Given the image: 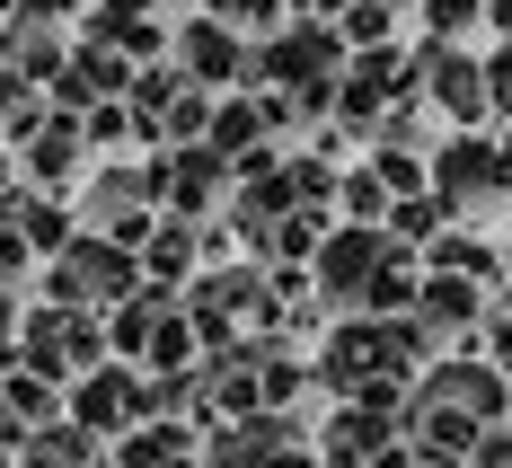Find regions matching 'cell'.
Wrapping results in <instances>:
<instances>
[{
    "instance_id": "7",
    "label": "cell",
    "mask_w": 512,
    "mask_h": 468,
    "mask_svg": "<svg viewBox=\"0 0 512 468\" xmlns=\"http://www.w3.org/2000/svg\"><path fill=\"white\" fill-rule=\"evenodd\" d=\"M62 416L80 424V433H98V442H124L133 424H151V407H142V371H133V363L80 371V380L62 389Z\"/></svg>"
},
{
    "instance_id": "17",
    "label": "cell",
    "mask_w": 512,
    "mask_h": 468,
    "mask_svg": "<svg viewBox=\"0 0 512 468\" xmlns=\"http://www.w3.org/2000/svg\"><path fill=\"white\" fill-rule=\"evenodd\" d=\"M133 257H142V283H151V292H186V283H195V257H204V221H168V212H159L151 239H142Z\"/></svg>"
},
{
    "instance_id": "2",
    "label": "cell",
    "mask_w": 512,
    "mask_h": 468,
    "mask_svg": "<svg viewBox=\"0 0 512 468\" xmlns=\"http://www.w3.org/2000/svg\"><path fill=\"white\" fill-rule=\"evenodd\" d=\"M133 292H142V257H133L124 239L80 230L62 257H45V301H53V310H89V318H106V310H124Z\"/></svg>"
},
{
    "instance_id": "32",
    "label": "cell",
    "mask_w": 512,
    "mask_h": 468,
    "mask_svg": "<svg viewBox=\"0 0 512 468\" xmlns=\"http://www.w3.org/2000/svg\"><path fill=\"white\" fill-rule=\"evenodd\" d=\"M18 195V151H0V204Z\"/></svg>"
},
{
    "instance_id": "28",
    "label": "cell",
    "mask_w": 512,
    "mask_h": 468,
    "mask_svg": "<svg viewBox=\"0 0 512 468\" xmlns=\"http://www.w3.org/2000/svg\"><path fill=\"white\" fill-rule=\"evenodd\" d=\"M415 9H424V27H433L424 45H451L460 27H486V0H415Z\"/></svg>"
},
{
    "instance_id": "37",
    "label": "cell",
    "mask_w": 512,
    "mask_h": 468,
    "mask_svg": "<svg viewBox=\"0 0 512 468\" xmlns=\"http://www.w3.org/2000/svg\"><path fill=\"white\" fill-rule=\"evenodd\" d=\"M504 318H512V301H504Z\"/></svg>"
},
{
    "instance_id": "18",
    "label": "cell",
    "mask_w": 512,
    "mask_h": 468,
    "mask_svg": "<svg viewBox=\"0 0 512 468\" xmlns=\"http://www.w3.org/2000/svg\"><path fill=\"white\" fill-rule=\"evenodd\" d=\"M106 460L115 468H204V433L177 424V416H151V424H133Z\"/></svg>"
},
{
    "instance_id": "11",
    "label": "cell",
    "mask_w": 512,
    "mask_h": 468,
    "mask_svg": "<svg viewBox=\"0 0 512 468\" xmlns=\"http://www.w3.org/2000/svg\"><path fill=\"white\" fill-rule=\"evenodd\" d=\"M433 407H451V416H468V424H504L512 416V380L486 354H451V363H424V380H415Z\"/></svg>"
},
{
    "instance_id": "33",
    "label": "cell",
    "mask_w": 512,
    "mask_h": 468,
    "mask_svg": "<svg viewBox=\"0 0 512 468\" xmlns=\"http://www.w3.org/2000/svg\"><path fill=\"white\" fill-rule=\"evenodd\" d=\"M283 9H301V18H336L345 0H283Z\"/></svg>"
},
{
    "instance_id": "10",
    "label": "cell",
    "mask_w": 512,
    "mask_h": 468,
    "mask_svg": "<svg viewBox=\"0 0 512 468\" xmlns=\"http://www.w3.org/2000/svg\"><path fill=\"white\" fill-rule=\"evenodd\" d=\"M415 106H433V115H451L460 133L486 124V62L460 45H424L415 53Z\"/></svg>"
},
{
    "instance_id": "35",
    "label": "cell",
    "mask_w": 512,
    "mask_h": 468,
    "mask_svg": "<svg viewBox=\"0 0 512 468\" xmlns=\"http://www.w3.org/2000/svg\"><path fill=\"white\" fill-rule=\"evenodd\" d=\"M495 248H504V274H512V230H504V239H495Z\"/></svg>"
},
{
    "instance_id": "5",
    "label": "cell",
    "mask_w": 512,
    "mask_h": 468,
    "mask_svg": "<svg viewBox=\"0 0 512 468\" xmlns=\"http://www.w3.org/2000/svg\"><path fill=\"white\" fill-rule=\"evenodd\" d=\"M433 195L442 212L460 221V212H486L495 195H512V168H504V142H486V133H451V142H433Z\"/></svg>"
},
{
    "instance_id": "6",
    "label": "cell",
    "mask_w": 512,
    "mask_h": 468,
    "mask_svg": "<svg viewBox=\"0 0 512 468\" xmlns=\"http://www.w3.org/2000/svg\"><path fill=\"white\" fill-rule=\"evenodd\" d=\"M168 62L204 89V98H230V89H248V36L239 27H221V18H177L168 27Z\"/></svg>"
},
{
    "instance_id": "29",
    "label": "cell",
    "mask_w": 512,
    "mask_h": 468,
    "mask_svg": "<svg viewBox=\"0 0 512 468\" xmlns=\"http://www.w3.org/2000/svg\"><path fill=\"white\" fill-rule=\"evenodd\" d=\"M80 133H89L98 151H115V142H142V124H133V106H124V98H115V106H89V115H80Z\"/></svg>"
},
{
    "instance_id": "20",
    "label": "cell",
    "mask_w": 512,
    "mask_h": 468,
    "mask_svg": "<svg viewBox=\"0 0 512 468\" xmlns=\"http://www.w3.org/2000/svg\"><path fill=\"white\" fill-rule=\"evenodd\" d=\"M106 451H98V433H80L71 416H53V424H36L27 442H18V468H98Z\"/></svg>"
},
{
    "instance_id": "13",
    "label": "cell",
    "mask_w": 512,
    "mask_h": 468,
    "mask_svg": "<svg viewBox=\"0 0 512 468\" xmlns=\"http://www.w3.org/2000/svg\"><path fill=\"white\" fill-rule=\"evenodd\" d=\"M124 89H133V62H124V53H106V45H71L45 98L62 106V115H89V106H115Z\"/></svg>"
},
{
    "instance_id": "25",
    "label": "cell",
    "mask_w": 512,
    "mask_h": 468,
    "mask_svg": "<svg viewBox=\"0 0 512 468\" xmlns=\"http://www.w3.org/2000/svg\"><path fill=\"white\" fill-rule=\"evenodd\" d=\"M336 212L362 221V230H380V221H389V186H380L371 168H345V177H336Z\"/></svg>"
},
{
    "instance_id": "3",
    "label": "cell",
    "mask_w": 512,
    "mask_h": 468,
    "mask_svg": "<svg viewBox=\"0 0 512 468\" xmlns=\"http://www.w3.org/2000/svg\"><path fill=\"white\" fill-rule=\"evenodd\" d=\"M115 363L106 354V318L89 310H18V371H36V380H53V389H71L80 371Z\"/></svg>"
},
{
    "instance_id": "16",
    "label": "cell",
    "mask_w": 512,
    "mask_h": 468,
    "mask_svg": "<svg viewBox=\"0 0 512 468\" xmlns=\"http://www.w3.org/2000/svg\"><path fill=\"white\" fill-rule=\"evenodd\" d=\"M415 327L442 345V336H477L486 327V283H468V274H424V292H415Z\"/></svg>"
},
{
    "instance_id": "12",
    "label": "cell",
    "mask_w": 512,
    "mask_h": 468,
    "mask_svg": "<svg viewBox=\"0 0 512 468\" xmlns=\"http://www.w3.org/2000/svg\"><path fill=\"white\" fill-rule=\"evenodd\" d=\"M80 168H89V133H80V115L45 106V124L18 142V186H36V195H62V186H80Z\"/></svg>"
},
{
    "instance_id": "36",
    "label": "cell",
    "mask_w": 512,
    "mask_h": 468,
    "mask_svg": "<svg viewBox=\"0 0 512 468\" xmlns=\"http://www.w3.org/2000/svg\"><path fill=\"white\" fill-rule=\"evenodd\" d=\"M504 168H512V124H504Z\"/></svg>"
},
{
    "instance_id": "15",
    "label": "cell",
    "mask_w": 512,
    "mask_h": 468,
    "mask_svg": "<svg viewBox=\"0 0 512 468\" xmlns=\"http://www.w3.org/2000/svg\"><path fill=\"white\" fill-rule=\"evenodd\" d=\"M89 45L124 53L133 71H142V62H159V53H168V27H159V0H98V9H89Z\"/></svg>"
},
{
    "instance_id": "21",
    "label": "cell",
    "mask_w": 512,
    "mask_h": 468,
    "mask_svg": "<svg viewBox=\"0 0 512 468\" xmlns=\"http://www.w3.org/2000/svg\"><path fill=\"white\" fill-rule=\"evenodd\" d=\"M424 274H468V283H495V274H504V248H495V239H477V230H442V239L424 248Z\"/></svg>"
},
{
    "instance_id": "1",
    "label": "cell",
    "mask_w": 512,
    "mask_h": 468,
    "mask_svg": "<svg viewBox=\"0 0 512 468\" xmlns=\"http://www.w3.org/2000/svg\"><path fill=\"white\" fill-rule=\"evenodd\" d=\"M424 363H433V336L415 318H336L327 345H318V363H309V380L336 389V407L398 416L407 407V380H424Z\"/></svg>"
},
{
    "instance_id": "31",
    "label": "cell",
    "mask_w": 512,
    "mask_h": 468,
    "mask_svg": "<svg viewBox=\"0 0 512 468\" xmlns=\"http://www.w3.org/2000/svg\"><path fill=\"white\" fill-rule=\"evenodd\" d=\"M265 468H318V451L309 442H283V451H265Z\"/></svg>"
},
{
    "instance_id": "22",
    "label": "cell",
    "mask_w": 512,
    "mask_h": 468,
    "mask_svg": "<svg viewBox=\"0 0 512 468\" xmlns=\"http://www.w3.org/2000/svg\"><path fill=\"white\" fill-rule=\"evenodd\" d=\"M204 363V336H195V318L177 310H159V327H151V345H142V371H195Z\"/></svg>"
},
{
    "instance_id": "30",
    "label": "cell",
    "mask_w": 512,
    "mask_h": 468,
    "mask_svg": "<svg viewBox=\"0 0 512 468\" xmlns=\"http://www.w3.org/2000/svg\"><path fill=\"white\" fill-rule=\"evenodd\" d=\"M71 9H80V0H9V18H18V27H62Z\"/></svg>"
},
{
    "instance_id": "26",
    "label": "cell",
    "mask_w": 512,
    "mask_h": 468,
    "mask_svg": "<svg viewBox=\"0 0 512 468\" xmlns=\"http://www.w3.org/2000/svg\"><path fill=\"white\" fill-rule=\"evenodd\" d=\"M204 468H265V433H256V424H212L204 433Z\"/></svg>"
},
{
    "instance_id": "8",
    "label": "cell",
    "mask_w": 512,
    "mask_h": 468,
    "mask_svg": "<svg viewBox=\"0 0 512 468\" xmlns=\"http://www.w3.org/2000/svg\"><path fill=\"white\" fill-rule=\"evenodd\" d=\"M415 98V53L398 45H371V53H345V71H336V115L345 124H380L389 106Z\"/></svg>"
},
{
    "instance_id": "34",
    "label": "cell",
    "mask_w": 512,
    "mask_h": 468,
    "mask_svg": "<svg viewBox=\"0 0 512 468\" xmlns=\"http://www.w3.org/2000/svg\"><path fill=\"white\" fill-rule=\"evenodd\" d=\"M486 18H495V27H504V45H512V0H486Z\"/></svg>"
},
{
    "instance_id": "24",
    "label": "cell",
    "mask_w": 512,
    "mask_h": 468,
    "mask_svg": "<svg viewBox=\"0 0 512 468\" xmlns=\"http://www.w3.org/2000/svg\"><path fill=\"white\" fill-rule=\"evenodd\" d=\"M336 36H345V53H371L398 36V0H345L336 9Z\"/></svg>"
},
{
    "instance_id": "27",
    "label": "cell",
    "mask_w": 512,
    "mask_h": 468,
    "mask_svg": "<svg viewBox=\"0 0 512 468\" xmlns=\"http://www.w3.org/2000/svg\"><path fill=\"white\" fill-rule=\"evenodd\" d=\"M204 18H221V27H239V36H274L283 27V0H204Z\"/></svg>"
},
{
    "instance_id": "38",
    "label": "cell",
    "mask_w": 512,
    "mask_h": 468,
    "mask_svg": "<svg viewBox=\"0 0 512 468\" xmlns=\"http://www.w3.org/2000/svg\"><path fill=\"white\" fill-rule=\"evenodd\" d=\"M504 468H512V460H504Z\"/></svg>"
},
{
    "instance_id": "4",
    "label": "cell",
    "mask_w": 512,
    "mask_h": 468,
    "mask_svg": "<svg viewBox=\"0 0 512 468\" xmlns=\"http://www.w3.org/2000/svg\"><path fill=\"white\" fill-rule=\"evenodd\" d=\"M389 257H398V239H389V230L336 221V230L318 239V257H309V283H318V301H336L345 318H362V301H371V283L389 274Z\"/></svg>"
},
{
    "instance_id": "9",
    "label": "cell",
    "mask_w": 512,
    "mask_h": 468,
    "mask_svg": "<svg viewBox=\"0 0 512 468\" xmlns=\"http://www.w3.org/2000/svg\"><path fill=\"white\" fill-rule=\"evenodd\" d=\"M151 186L168 221H204L212 204H230V159L212 142H186V151H151Z\"/></svg>"
},
{
    "instance_id": "19",
    "label": "cell",
    "mask_w": 512,
    "mask_h": 468,
    "mask_svg": "<svg viewBox=\"0 0 512 468\" xmlns=\"http://www.w3.org/2000/svg\"><path fill=\"white\" fill-rule=\"evenodd\" d=\"M265 133H274V124H265V98H212L204 142H212L221 159H230V168H239L248 151H265Z\"/></svg>"
},
{
    "instance_id": "23",
    "label": "cell",
    "mask_w": 512,
    "mask_h": 468,
    "mask_svg": "<svg viewBox=\"0 0 512 468\" xmlns=\"http://www.w3.org/2000/svg\"><path fill=\"white\" fill-rule=\"evenodd\" d=\"M442 221H451V212H442V195H433V186H424V195H398V204H389V221H380V230H389V239H398V248H415V257H424V248H433V239H442Z\"/></svg>"
},
{
    "instance_id": "14",
    "label": "cell",
    "mask_w": 512,
    "mask_h": 468,
    "mask_svg": "<svg viewBox=\"0 0 512 468\" xmlns=\"http://www.w3.org/2000/svg\"><path fill=\"white\" fill-rule=\"evenodd\" d=\"M309 451H318V468H371L380 451H398V416H380V407H336V416L309 433Z\"/></svg>"
}]
</instances>
